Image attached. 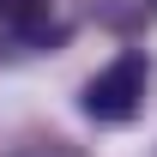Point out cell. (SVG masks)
<instances>
[{
    "label": "cell",
    "instance_id": "cell-4",
    "mask_svg": "<svg viewBox=\"0 0 157 157\" xmlns=\"http://www.w3.org/2000/svg\"><path fill=\"white\" fill-rule=\"evenodd\" d=\"M12 157H85V151H78L73 139H24Z\"/></svg>",
    "mask_w": 157,
    "mask_h": 157
},
{
    "label": "cell",
    "instance_id": "cell-3",
    "mask_svg": "<svg viewBox=\"0 0 157 157\" xmlns=\"http://www.w3.org/2000/svg\"><path fill=\"white\" fill-rule=\"evenodd\" d=\"M151 6L157 0H91V18L109 24V30H121V36H133L139 24L151 18Z\"/></svg>",
    "mask_w": 157,
    "mask_h": 157
},
{
    "label": "cell",
    "instance_id": "cell-1",
    "mask_svg": "<svg viewBox=\"0 0 157 157\" xmlns=\"http://www.w3.org/2000/svg\"><path fill=\"white\" fill-rule=\"evenodd\" d=\"M145 91H151V55L145 48H121L109 67L85 78V91H78V109L103 127H127V121L145 109Z\"/></svg>",
    "mask_w": 157,
    "mask_h": 157
},
{
    "label": "cell",
    "instance_id": "cell-2",
    "mask_svg": "<svg viewBox=\"0 0 157 157\" xmlns=\"http://www.w3.org/2000/svg\"><path fill=\"white\" fill-rule=\"evenodd\" d=\"M0 24H6L12 36L36 42V48H48V42L67 36V30L55 24V0H0Z\"/></svg>",
    "mask_w": 157,
    "mask_h": 157
}]
</instances>
